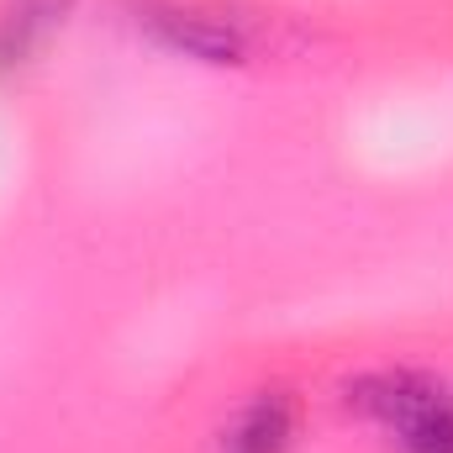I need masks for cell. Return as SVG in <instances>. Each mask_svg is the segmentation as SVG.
I'll return each mask as SVG.
<instances>
[{
    "label": "cell",
    "mask_w": 453,
    "mask_h": 453,
    "mask_svg": "<svg viewBox=\"0 0 453 453\" xmlns=\"http://www.w3.org/2000/svg\"><path fill=\"white\" fill-rule=\"evenodd\" d=\"M348 401L390 427L401 453H453V390L422 374H369L348 390Z\"/></svg>",
    "instance_id": "1"
},
{
    "label": "cell",
    "mask_w": 453,
    "mask_h": 453,
    "mask_svg": "<svg viewBox=\"0 0 453 453\" xmlns=\"http://www.w3.org/2000/svg\"><path fill=\"white\" fill-rule=\"evenodd\" d=\"M290 433H296V411L285 395H258L237 411V422L226 427L222 453H285L290 449Z\"/></svg>",
    "instance_id": "3"
},
{
    "label": "cell",
    "mask_w": 453,
    "mask_h": 453,
    "mask_svg": "<svg viewBox=\"0 0 453 453\" xmlns=\"http://www.w3.org/2000/svg\"><path fill=\"white\" fill-rule=\"evenodd\" d=\"M169 48H180V53H190V58H206V64H232V58H242V32L222 21V16H211V11H196V5H148V16H142Z\"/></svg>",
    "instance_id": "2"
},
{
    "label": "cell",
    "mask_w": 453,
    "mask_h": 453,
    "mask_svg": "<svg viewBox=\"0 0 453 453\" xmlns=\"http://www.w3.org/2000/svg\"><path fill=\"white\" fill-rule=\"evenodd\" d=\"M69 0H16L0 16V64H21L58 21H64Z\"/></svg>",
    "instance_id": "4"
}]
</instances>
